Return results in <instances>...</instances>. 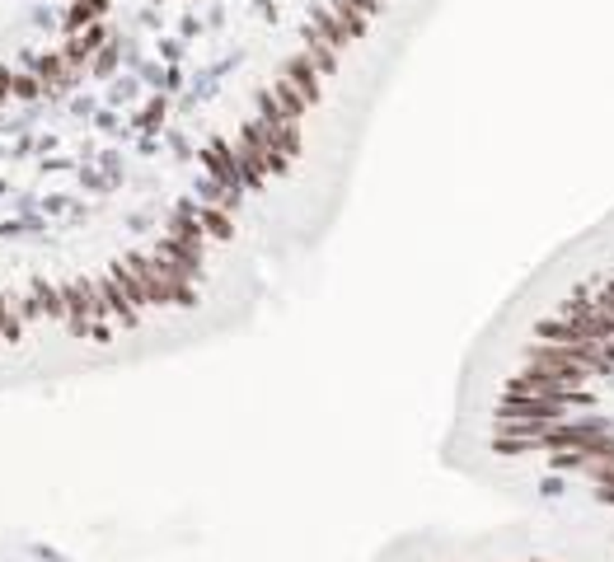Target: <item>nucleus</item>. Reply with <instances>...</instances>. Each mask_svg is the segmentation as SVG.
<instances>
[{
  "instance_id": "f257e3e1",
  "label": "nucleus",
  "mask_w": 614,
  "mask_h": 562,
  "mask_svg": "<svg viewBox=\"0 0 614 562\" xmlns=\"http://www.w3.org/2000/svg\"><path fill=\"white\" fill-rule=\"evenodd\" d=\"M113 0H0V98H33L99 52Z\"/></svg>"
}]
</instances>
